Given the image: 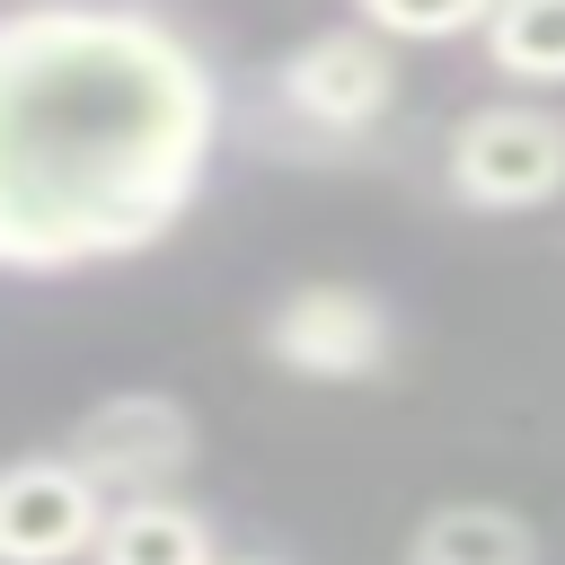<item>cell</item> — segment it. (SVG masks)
<instances>
[{
    "label": "cell",
    "instance_id": "7a4b0ae2",
    "mask_svg": "<svg viewBox=\"0 0 565 565\" xmlns=\"http://www.w3.org/2000/svg\"><path fill=\"white\" fill-rule=\"evenodd\" d=\"M441 185L468 212H539L565 194V115L547 106H468L441 141Z\"/></svg>",
    "mask_w": 565,
    "mask_h": 565
},
{
    "label": "cell",
    "instance_id": "30bf717a",
    "mask_svg": "<svg viewBox=\"0 0 565 565\" xmlns=\"http://www.w3.org/2000/svg\"><path fill=\"white\" fill-rule=\"evenodd\" d=\"M503 0H371L362 26L371 35H424V44H450V35H486Z\"/></svg>",
    "mask_w": 565,
    "mask_h": 565
},
{
    "label": "cell",
    "instance_id": "6da1fadb",
    "mask_svg": "<svg viewBox=\"0 0 565 565\" xmlns=\"http://www.w3.org/2000/svg\"><path fill=\"white\" fill-rule=\"evenodd\" d=\"M221 150V79L159 9L35 0L0 18V265L88 274L159 247Z\"/></svg>",
    "mask_w": 565,
    "mask_h": 565
},
{
    "label": "cell",
    "instance_id": "3957f363",
    "mask_svg": "<svg viewBox=\"0 0 565 565\" xmlns=\"http://www.w3.org/2000/svg\"><path fill=\"white\" fill-rule=\"evenodd\" d=\"M256 335H265V362H274V371H291V380H327V388H344V380H380L388 353H397V318H388V300L362 291V282H335V274L291 282V291L265 309Z\"/></svg>",
    "mask_w": 565,
    "mask_h": 565
},
{
    "label": "cell",
    "instance_id": "52a82bcc",
    "mask_svg": "<svg viewBox=\"0 0 565 565\" xmlns=\"http://www.w3.org/2000/svg\"><path fill=\"white\" fill-rule=\"evenodd\" d=\"M406 565H539V530L512 503H441L406 530Z\"/></svg>",
    "mask_w": 565,
    "mask_h": 565
},
{
    "label": "cell",
    "instance_id": "5b68a950",
    "mask_svg": "<svg viewBox=\"0 0 565 565\" xmlns=\"http://www.w3.org/2000/svg\"><path fill=\"white\" fill-rule=\"evenodd\" d=\"M274 106L291 124H309V132H335V141L371 132L397 106V53H388V35H371L362 18L353 26H318L309 44H291L274 62Z\"/></svg>",
    "mask_w": 565,
    "mask_h": 565
},
{
    "label": "cell",
    "instance_id": "277c9868",
    "mask_svg": "<svg viewBox=\"0 0 565 565\" xmlns=\"http://www.w3.org/2000/svg\"><path fill=\"white\" fill-rule=\"evenodd\" d=\"M71 468L79 477H97L106 494H168L194 459H203V433H194V415H185V397H168V388H106L79 424H71Z\"/></svg>",
    "mask_w": 565,
    "mask_h": 565
},
{
    "label": "cell",
    "instance_id": "8fae6325",
    "mask_svg": "<svg viewBox=\"0 0 565 565\" xmlns=\"http://www.w3.org/2000/svg\"><path fill=\"white\" fill-rule=\"evenodd\" d=\"M238 565H265V556H238Z\"/></svg>",
    "mask_w": 565,
    "mask_h": 565
},
{
    "label": "cell",
    "instance_id": "8992f818",
    "mask_svg": "<svg viewBox=\"0 0 565 565\" xmlns=\"http://www.w3.org/2000/svg\"><path fill=\"white\" fill-rule=\"evenodd\" d=\"M106 486L71 468V450H35L0 477V565H71L106 539Z\"/></svg>",
    "mask_w": 565,
    "mask_h": 565
},
{
    "label": "cell",
    "instance_id": "ba28073f",
    "mask_svg": "<svg viewBox=\"0 0 565 565\" xmlns=\"http://www.w3.org/2000/svg\"><path fill=\"white\" fill-rule=\"evenodd\" d=\"M88 565H221V547H212V521L194 503L132 494V503L106 512V539H97Z\"/></svg>",
    "mask_w": 565,
    "mask_h": 565
},
{
    "label": "cell",
    "instance_id": "9c48e42d",
    "mask_svg": "<svg viewBox=\"0 0 565 565\" xmlns=\"http://www.w3.org/2000/svg\"><path fill=\"white\" fill-rule=\"evenodd\" d=\"M477 44H486V62H494L503 79L556 88V79H565V0H503Z\"/></svg>",
    "mask_w": 565,
    "mask_h": 565
}]
</instances>
